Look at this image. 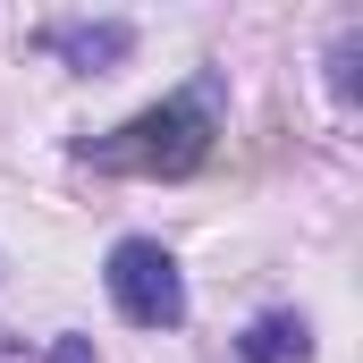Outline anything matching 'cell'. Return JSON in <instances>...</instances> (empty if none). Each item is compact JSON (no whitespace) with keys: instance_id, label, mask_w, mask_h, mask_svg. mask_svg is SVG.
Returning a JSON list of instances; mask_svg holds the SVG:
<instances>
[{"instance_id":"1","label":"cell","mask_w":363,"mask_h":363,"mask_svg":"<svg viewBox=\"0 0 363 363\" xmlns=\"http://www.w3.org/2000/svg\"><path fill=\"white\" fill-rule=\"evenodd\" d=\"M211 127H220V85L194 77L186 93L152 101L144 118H127L118 135L85 144V161L93 169H135V178H186V169L211 152Z\"/></svg>"},{"instance_id":"2","label":"cell","mask_w":363,"mask_h":363,"mask_svg":"<svg viewBox=\"0 0 363 363\" xmlns=\"http://www.w3.org/2000/svg\"><path fill=\"white\" fill-rule=\"evenodd\" d=\"M101 279H110V304H118L135 330H178V321H186V279H178V262H169V245L118 237Z\"/></svg>"},{"instance_id":"3","label":"cell","mask_w":363,"mask_h":363,"mask_svg":"<svg viewBox=\"0 0 363 363\" xmlns=\"http://www.w3.org/2000/svg\"><path fill=\"white\" fill-rule=\"evenodd\" d=\"M34 43L60 51V60H77V68H110V60L135 51V26H118V17H101V26H43Z\"/></svg>"},{"instance_id":"4","label":"cell","mask_w":363,"mask_h":363,"mask_svg":"<svg viewBox=\"0 0 363 363\" xmlns=\"http://www.w3.org/2000/svg\"><path fill=\"white\" fill-rule=\"evenodd\" d=\"M237 355H245V363H304V355H313V330H304L296 313H262V321H245Z\"/></svg>"},{"instance_id":"5","label":"cell","mask_w":363,"mask_h":363,"mask_svg":"<svg viewBox=\"0 0 363 363\" xmlns=\"http://www.w3.org/2000/svg\"><path fill=\"white\" fill-rule=\"evenodd\" d=\"M330 85H338V93H355V34L338 43V60H330Z\"/></svg>"},{"instance_id":"6","label":"cell","mask_w":363,"mask_h":363,"mask_svg":"<svg viewBox=\"0 0 363 363\" xmlns=\"http://www.w3.org/2000/svg\"><path fill=\"white\" fill-rule=\"evenodd\" d=\"M43 363H93V338H51V355Z\"/></svg>"}]
</instances>
